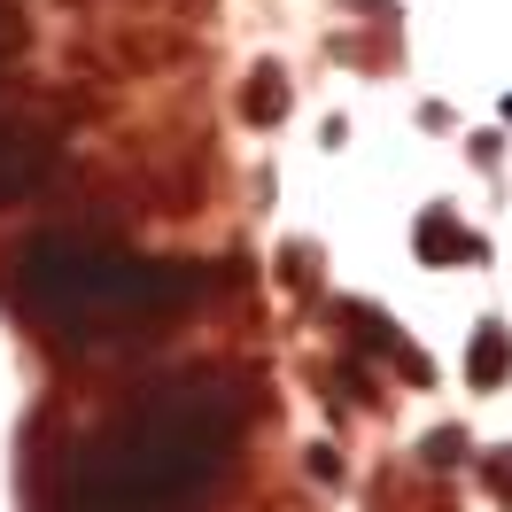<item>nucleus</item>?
Here are the masks:
<instances>
[{
	"instance_id": "f257e3e1",
	"label": "nucleus",
	"mask_w": 512,
	"mask_h": 512,
	"mask_svg": "<svg viewBox=\"0 0 512 512\" xmlns=\"http://www.w3.org/2000/svg\"><path fill=\"white\" fill-rule=\"evenodd\" d=\"M233 419L241 412H233L225 388H179V396L148 404L70 474L63 512H171V505H187L194 489L225 466Z\"/></svg>"
},
{
	"instance_id": "f03ea898",
	"label": "nucleus",
	"mask_w": 512,
	"mask_h": 512,
	"mask_svg": "<svg viewBox=\"0 0 512 512\" xmlns=\"http://www.w3.org/2000/svg\"><path fill=\"white\" fill-rule=\"evenodd\" d=\"M16 295L47 311V319H101V311H171L202 288V272L187 264H148V256L101 249V241H70V233H39L16 249Z\"/></svg>"
},
{
	"instance_id": "7ed1b4c3",
	"label": "nucleus",
	"mask_w": 512,
	"mask_h": 512,
	"mask_svg": "<svg viewBox=\"0 0 512 512\" xmlns=\"http://www.w3.org/2000/svg\"><path fill=\"white\" fill-rule=\"evenodd\" d=\"M39 171H47V140L32 125H16V117H0V202L39 187Z\"/></svg>"
},
{
	"instance_id": "20e7f679",
	"label": "nucleus",
	"mask_w": 512,
	"mask_h": 512,
	"mask_svg": "<svg viewBox=\"0 0 512 512\" xmlns=\"http://www.w3.org/2000/svg\"><path fill=\"white\" fill-rule=\"evenodd\" d=\"M412 249L427 256V264H450V256H481V241H474V233H458L443 210H427V218H419V233H412Z\"/></svg>"
},
{
	"instance_id": "39448f33",
	"label": "nucleus",
	"mask_w": 512,
	"mask_h": 512,
	"mask_svg": "<svg viewBox=\"0 0 512 512\" xmlns=\"http://www.w3.org/2000/svg\"><path fill=\"white\" fill-rule=\"evenodd\" d=\"M505 365H512V342L497 334V326H481L474 350H466V381H474V388H497V381H505Z\"/></svg>"
},
{
	"instance_id": "423d86ee",
	"label": "nucleus",
	"mask_w": 512,
	"mask_h": 512,
	"mask_svg": "<svg viewBox=\"0 0 512 512\" xmlns=\"http://www.w3.org/2000/svg\"><path fill=\"white\" fill-rule=\"evenodd\" d=\"M249 117H256V125H272V117H288V78H280V70H264V78L249 86Z\"/></svg>"
},
{
	"instance_id": "0eeeda50",
	"label": "nucleus",
	"mask_w": 512,
	"mask_h": 512,
	"mask_svg": "<svg viewBox=\"0 0 512 512\" xmlns=\"http://www.w3.org/2000/svg\"><path fill=\"white\" fill-rule=\"evenodd\" d=\"M16 47H24V24H16V8H8V0H0V63H8V55H16Z\"/></svg>"
},
{
	"instance_id": "6e6552de",
	"label": "nucleus",
	"mask_w": 512,
	"mask_h": 512,
	"mask_svg": "<svg viewBox=\"0 0 512 512\" xmlns=\"http://www.w3.org/2000/svg\"><path fill=\"white\" fill-rule=\"evenodd\" d=\"M458 450H466V435H427V466H450Z\"/></svg>"
},
{
	"instance_id": "1a4fd4ad",
	"label": "nucleus",
	"mask_w": 512,
	"mask_h": 512,
	"mask_svg": "<svg viewBox=\"0 0 512 512\" xmlns=\"http://www.w3.org/2000/svg\"><path fill=\"white\" fill-rule=\"evenodd\" d=\"M489 489H497V497H512V450H497V458H489Z\"/></svg>"
},
{
	"instance_id": "9d476101",
	"label": "nucleus",
	"mask_w": 512,
	"mask_h": 512,
	"mask_svg": "<svg viewBox=\"0 0 512 512\" xmlns=\"http://www.w3.org/2000/svg\"><path fill=\"white\" fill-rule=\"evenodd\" d=\"M505 125H512V94H505Z\"/></svg>"
}]
</instances>
